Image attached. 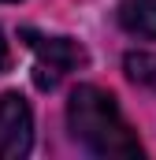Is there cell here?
I'll use <instances>...</instances> for the list:
<instances>
[{
    "mask_svg": "<svg viewBox=\"0 0 156 160\" xmlns=\"http://www.w3.org/2000/svg\"><path fill=\"white\" fill-rule=\"evenodd\" d=\"M34 145V116L19 93H0V160H19Z\"/></svg>",
    "mask_w": 156,
    "mask_h": 160,
    "instance_id": "cell-3",
    "label": "cell"
},
{
    "mask_svg": "<svg viewBox=\"0 0 156 160\" xmlns=\"http://www.w3.org/2000/svg\"><path fill=\"white\" fill-rule=\"evenodd\" d=\"M67 127L97 157H141V142L123 119L115 97L100 86H78L67 101Z\"/></svg>",
    "mask_w": 156,
    "mask_h": 160,
    "instance_id": "cell-1",
    "label": "cell"
},
{
    "mask_svg": "<svg viewBox=\"0 0 156 160\" xmlns=\"http://www.w3.org/2000/svg\"><path fill=\"white\" fill-rule=\"evenodd\" d=\"M119 26L134 38L156 41V0H123L119 4Z\"/></svg>",
    "mask_w": 156,
    "mask_h": 160,
    "instance_id": "cell-4",
    "label": "cell"
},
{
    "mask_svg": "<svg viewBox=\"0 0 156 160\" xmlns=\"http://www.w3.org/2000/svg\"><path fill=\"white\" fill-rule=\"evenodd\" d=\"M7 67V41H4V34H0V71Z\"/></svg>",
    "mask_w": 156,
    "mask_h": 160,
    "instance_id": "cell-6",
    "label": "cell"
},
{
    "mask_svg": "<svg viewBox=\"0 0 156 160\" xmlns=\"http://www.w3.org/2000/svg\"><path fill=\"white\" fill-rule=\"evenodd\" d=\"M4 4H11V0H4Z\"/></svg>",
    "mask_w": 156,
    "mask_h": 160,
    "instance_id": "cell-7",
    "label": "cell"
},
{
    "mask_svg": "<svg viewBox=\"0 0 156 160\" xmlns=\"http://www.w3.org/2000/svg\"><path fill=\"white\" fill-rule=\"evenodd\" d=\"M126 75L134 82L153 86L156 82V56H149V52H130V56H126Z\"/></svg>",
    "mask_w": 156,
    "mask_h": 160,
    "instance_id": "cell-5",
    "label": "cell"
},
{
    "mask_svg": "<svg viewBox=\"0 0 156 160\" xmlns=\"http://www.w3.org/2000/svg\"><path fill=\"white\" fill-rule=\"evenodd\" d=\"M22 38L30 41V48L37 56L34 82L41 89H56L67 71H75L78 63H85V48L71 38H45V34H34V30H22Z\"/></svg>",
    "mask_w": 156,
    "mask_h": 160,
    "instance_id": "cell-2",
    "label": "cell"
}]
</instances>
